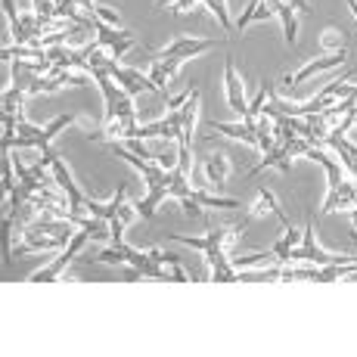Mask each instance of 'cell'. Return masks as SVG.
Listing matches in <instances>:
<instances>
[{
    "label": "cell",
    "instance_id": "obj_1",
    "mask_svg": "<svg viewBox=\"0 0 357 357\" xmlns=\"http://www.w3.org/2000/svg\"><path fill=\"white\" fill-rule=\"evenodd\" d=\"M93 261H100V264L102 261H109V264H128L134 271V273H128V280H174V283H181V277L174 271H162V264H168V267L181 264V258L174 252H159V249L140 252V249H130V245L119 243L112 249L100 252Z\"/></svg>",
    "mask_w": 357,
    "mask_h": 357
},
{
    "label": "cell",
    "instance_id": "obj_2",
    "mask_svg": "<svg viewBox=\"0 0 357 357\" xmlns=\"http://www.w3.org/2000/svg\"><path fill=\"white\" fill-rule=\"evenodd\" d=\"M239 233H243V224H236V227H211L208 236H171V239L181 245L202 249L205 258H208V264H211V280H215V283H236L239 273H233V264L227 261L224 245L233 243Z\"/></svg>",
    "mask_w": 357,
    "mask_h": 357
},
{
    "label": "cell",
    "instance_id": "obj_3",
    "mask_svg": "<svg viewBox=\"0 0 357 357\" xmlns=\"http://www.w3.org/2000/svg\"><path fill=\"white\" fill-rule=\"evenodd\" d=\"M305 159H311V162H317L320 168L326 171V177H329V196H326V202H324V208H320V215H329V211H348V208H357V183H351L345 177V171H342V165L333 159L329 153H324L320 146H307V153H305Z\"/></svg>",
    "mask_w": 357,
    "mask_h": 357
},
{
    "label": "cell",
    "instance_id": "obj_4",
    "mask_svg": "<svg viewBox=\"0 0 357 357\" xmlns=\"http://www.w3.org/2000/svg\"><path fill=\"white\" fill-rule=\"evenodd\" d=\"M87 239H112V224H106V221H100V218H87V221H81V230L72 236V243L66 245V252L59 255L56 261H53L50 267H44V271H38V273H31L29 277V283H50V280H56L59 273L66 271L68 264H72L75 258L81 255V249L87 245Z\"/></svg>",
    "mask_w": 357,
    "mask_h": 357
},
{
    "label": "cell",
    "instance_id": "obj_5",
    "mask_svg": "<svg viewBox=\"0 0 357 357\" xmlns=\"http://www.w3.org/2000/svg\"><path fill=\"white\" fill-rule=\"evenodd\" d=\"M75 121V115H59V119H53L47 128H34L29 125V121H22V115H19V121H16V140L10 143V149H50V140L59 134L66 125H72Z\"/></svg>",
    "mask_w": 357,
    "mask_h": 357
},
{
    "label": "cell",
    "instance_id": "obj_6",
    "mask_svg": "<svg viewBox=\"0 0 357 357\" xmlns=\"http://www.w3.org/2000/svg\"><path fill=\"white\" fill-rule=\"evenodd\" d=\"M354 125H357V119H354V109H348L345 115H339V125H335V128L326 134L324 146L335 149V153L342 155V162H345L348 174H354V183H357V143L348 140V130H351Z\"/></svg>",
    "mask_w": 357,
    "mask_h": 357
},
{
    "label": "cell",
    "instance_id": "obj_7",
    "mask_svg": "<svg viewBox=\"0 0 357 357\" xmlns=\"http://www.w3.org/2000/svg\"><path fill=\"white\" fill-rule=\"evenodd\" d=\"M50 171H53V181H56V187L63 190V196L68 199V221L81 224V221H84V218H81V208H84L87 196L81 193V190H78V183L72 181V174H68V168H66L63 155H56V159L50 162Z\"/></svg>",
    "mask_w": 357,
    "mask_h": 357
},
{
    "label": "cell",
    "instance_id": "obj_8",
    "mask_svg": "<svg viewBox=\"0 0 357 357\" xmlns=\"http://www.w3.org/2000/svg\"><path fill=\"white\" fill-rule=\"evenodd\" d=\"M93 31H97V44L102 47V50L109 47V50H112V59H119V63L130 53V47H134V31L115 29V25L102 22V19L93 22Z\"/></svg>",
    "mask_w": 357,
    "mask_h": 357
},
{
    "label": "cell",
    "instance_id": "obj_9",
    "mask_svg": "<svg viewBox=\"0 0 357 357\" xmlns=\"http://www.w3.org/2000/svg\"><path fill=\"white\" fill-rule=\"evenodd\" d=\"M292 261H307V264H320V267H326V264H345V255H329V252H324L317 243H314V224L307 221V230H305V236H301V245H295L292 249Z\"/></svg>",
    "mask_w": 357,
    "mask_h": 357
},
{
    "label": "cell",
    "instance_id": "obj_10",
    "mask_svg": "<svg viewBox=\"0 0 357 357\" xmlns=\"http://www.w3.org/2000/svg\"><path fill=\"white\" fill-rule=\"evenodd\" d=\"M221 44V40H199V38H181V40H174L171 47H165V50H159L153 59H190V56H199V53H205V50H215V47Z\"/></svg>",
    "mask_w": 357,
    "mask_h": 357
},
{
    "label": "cell",
    "instance_id": "obj_11",
    "mask_svg": "<svg viewBox=\"0 0 357 357\" xmlns=\"http://www.w3.org/2000/svg\"><path fill=\"white\" fill-rule=\"evenodd\" d=\"M345 56H348V53H345V50H339V53H335V56H320V59H314V63L301 66L298 72L283 75V84H286V87L301 84V81H307V78H311V75H317V72H329V68L342 66V63H345Z\"/></svg>",
    "mask_w": 357,
    "mask_h": 357
},
{
    "label": "cell",
    "instance_id": "obj_12",
    "mask_svg": "<svg viewBox=\"0 0 357 357\" xmlns=\"http://www.w3.org/2000/svg\"><path fill=\"white\" fill-rule=\"evenodd\" d=\"M224 81H227V102H230V109L245 119V115H249V102H245V87H243V81H239L233 59L224 63Z\"/></svg>",
    "mask_w": 357,
    "mask_h": 357
},
{
    "label": "cell",
    "instance_id": "obj_13",
    "mask_svg": "<svg viewBox=\"0 0 357 357\" xmlns=\"http://www.w3.org/2000/svg\"><path fill=\"white\" fill-rule=\"evenodd\" d=\"M292 149H289V143L283 140V137H277V143H273V149L271 153H264V159H261L255 168L249 171V174H258V171H264V168H280L283 174H289L292 171Z\"/></svg>",
    "mask_w": 357,
    "mask_h": 357
},
{
    "label": "cell",
    "instance_id": "obj_14",
    "mask_svg": "<svg viewBox=\"0 0 357 357\" xmlns=\"http://www.w3.org/2000/svg\"><path fill=\"white\" fill-rule=\"evenodd\" d=\"M227 174H230L227 155H224V153H208V159L202 162V181L221 190L224 183H227Z\"/></svg>",
    "mask_w": 357,
    "mask_h": 357
},
{
    "label": "cell",
    "instance_id": "obj_15",
    "mask_svg": "<svg viewBox=\"0 0 357 357\" xmlns=\"http://www.w3.org/2000/svg\"><path fill=\"white\" fill-rule=\"evenodd\" d=\"M215 130H221V134L233 137V140H243L249 143V146L258 149V119L255 121H243V125H224V121H208Z\"/></svg>",
    "mask_w": 357,
    "mask_h": 357
},
{
    "label": "cell",
    "instance_id": "obj_16",
    "mask_svg": "<svg viewBox=\"0 0 357 357\" xmlns=\"http://www.w3.org/2000/svg\"><path fill=\"white\" fill-rule=\"evenodd\" d=\"M181 66H183L181 59H153V63H149V81L159 87V93H165L168 81L181 72Z\"/></svg>",
    "mask_w": 357,
    "mask_h": 357
},
{
    "label": "cell",
    "instance_id": "obj_17",
    "mask_svg": "<svg viewBox=\"0 0 357 357\" xmlns=\"http://www.w3.org/2000/svg\"><path fill=\"white\" fill-rule=\"evenodd\" d=\"M298 243H301V230L289 224V227H286V236H280L277 243H273V249H271V252H273V258L280 261V267L292 264V249H295Z\"/></svg>",
    "mask_w": 357,
    "mask_h": 357
},
{
    "label": "cell",
    "instance_id": "obj_18",
    "mask_svg": "<svg viewBox=\"0 0 357 357\" xmlns=\"http://www.w3.org/2000/svg\"><path fill=\"white\" fill-rule=\"evenodd\" d=\"M267 3L273 6V13H277L280 19H283V31H286V44L295 47V40H298V25H295V10L286 0H267Z\"/></svg>",
    "mask_w": 357,
    "mask_h": 357
},
{
    "label": "cell",
    "instance_id": "obj_19",
    "mask_svg": "<svg viewBox=\"0 0 357 357\" xmlns=\"http://www.w3.org/2000/svg\"><path fill=\"white\" fill-rule=\"evenodd\" d=\"M264 211H273V215H280V218H283V221H286L283 208H280V205H277V199H273L271 190H261V199H258L255 205H252L249 218H261V215H264Z\"/></svg>",
    "mask_w": 357,
    "mask_h": 357
},
{
    "label": "cell",
    "instance_id": "obj_20",
    "mask_svg": "<svg viewBox=\"0 0 357 357\" xmlns=\"http://www.w3.org/2000/svg\"><path fill=\"white\" fill-rule=\"evenodd\" d=\"M202 3L218 16V22H221L224 31H233V22H230V16H227V3H224V0H202Z\"/></svg>",
    "mask_w": 357,
    "mask_h": 357
},
{
    "label": "cell",
    "instance_id": "obj_21",
    "mask_svg": "<svg viewBox=\"0 0 357 357\" xmlns=\"http://www.w3.org/2000/svg\"><path fill=\"white\" fill-rule=\"evenodd\" d=\"M261 3H264V0H245V10H243V16L236 19V31H239V34H243L245 29H249V16L258 10Z\"/></svg>",
    "mask_w": 357,
    "mask_h": 357
},
{
    "label": "cell",
    "instance_id": "obj_22",
    "mask_svg": "<svg viewBox=\"0 0 357 357\" xmlns=\"http://www.w3.org/2000/svg\"><path fill=\"white\" fill-rule=\"evenodd\" d=\"M286 3H289L295 13H314L311 6H307V0H286Z\"/></svg>",
    "mask_w": 357,
    "mask_h": 357
},
{
    "label": "cell",
    "instance_id": "obj_23",
    "mask_svg": "<svg viewBox=\"0 0 357 357\" xmlns=\"http://www.w3.org/2000/svg\"><path fill=\"white\" fill-rule=\"evenodd\" d=\"M348 6H351V13H354V19H357V0H348Z\"/></svg>",
    "mask_w": 357,
    "mask_h": 357
},
{
    "label": "cell",
    "instance_id": "obj_24",
    "mask_svg": "<svg viewBox=\"0 0 357 357\" xmlns=\"http://www.w3.org/2000/svg\"><path fill=\"white\" fill-rule=\"evenodd\" d=\"M354 119H357V106H354Z\"/></svg>",
    "mask_w": 357,
    "mask_h": 357
}]
</instances>
